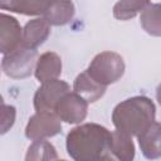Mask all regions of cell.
Wrapping results in <instances>:
<instances>
[{
    "label": "cell",
    "mask_w": 161,
    "mask_h": 161,
    "mask_svg": "<svg viewBox=\"0 0 161 161\" xmlns=\"http://www.w3.org/2000/svg\"><path fill=\"white\" fill-rule=\"evenodd\" d=\"M140 23L147 34L152 36H161V4L148 3L141 13Z\"/></svg>",
    "instance_id": "obj_15"
},
{
    "label": "cell",
    "mask_w": 161,
    "mask_h": 161,
    "mask_svg": "<svg viewBox=\"0 0 161 161\" xmlns=\"http://www.w3.org/2000/svg\"><path fill=\"white\" fill-rule=\"evenodd\" d=\"M36 50L28 49L24 45L18 48L1 59V69L5 75L13 79H23L29 77L36 65Z\"/></svg>",
    "instance_id": "obj_4"
},
{
    "label": "cell",
    "mask_w": 161,
    "mask_h": 161,
    "mask_svg": "<svg viewBox=\"0 0 161 161\" xmlns=\"http://www.w3.org/2000/svg\"><path fill=\"white\" fill-rule=\"evenodd\" d=\"M62 73V59L54 52L43 53L36 62L34 75L40 83L58 79Z\"/></svg>",
    "instance_id": "obj_11"
},
{
    "label": "cell",
    "mask_w": 161,
    "mask_h": 161,
    "mask_svg": "<svg viewBox=\"0 0 161 161\" xmlns=\"http://www.w3.org/2000/svg\"><path fill=\"white\" fill-rule=\"evenodd\" d=\"M74 92L80 96L83 99H86L88 103H93L103 97L106 93V87L98 84L88 73L87 70L79 73L73 83Z\"/></svg>",
    "instance_id": "obj_14"
},
{
    "label": "cell",
    "mask_w": 161,
    "mask_h": 161,
    "mask_svg": "<svg viewBox=\"0 0 161 161\" xmlns=\"http://www.w3.org/2000/svg\"><path fill=\"white\" fill-rule=\"evenodd\" d=\"M15 121V107L13 106H6L3 103V123H1V132L6 133L8 130L14 125Z\"/></svg>",
    "instance_id": "obj_19"
},
{
    "label": "cell",
    "mask_w": 161,
    "mask_h": 161,
    "mask_svg": "<svg viewBox=\"0 0 161 161\" xmlns=\"http://www.w3.org/2000/svg\"><path fill=\"white\" fill-rule=\"evenodd\" d=\"M98 161H117V160H116V158H114V157H113V156H112L109 152H107V153H106V155H104L102 158H99Z\"/></svg>",
    "instance_id": "obj_20"
},
{
    "label": "cell",
    "mask_w": 161,
    "mask_h": 161,
    "mask_svg": "<svg viewBox=\"0 0 161 161\" xmlns=\"http://www.w3.org/2000/svg\"><path fill=\"white\" fill-rule=\"evenodd\" d=\"M62 131L59 117L54 112H36L34 113L25 127V136L31 141H40L53 137Z\"/></svg>",
    "instance_id": "obj_5"
},
{
    "label": "cell",
    "mask_w": 161,
    "mask_h": 161,
    "mask_svg": "<svg viewBox=\"0 0 161 161\" xmlns=\"http://www.w3.org/2000/svg\"><path fill=\"white\" fill-rule=\"evenodd\" d=\"M108 152L117 161H133L135 160V145H133L132 137L117 130L111 132Z\"/></svg>",
    "instance_id": "obj_12"
},
{
    "label": "cell",
    "mask_w": 161,
    "mask_h": 161,
    "mask_svg": "<svg viewBox=\"0 0 161 161\" xmlns=\"http://www.w3.org/2000/svg\"><path fill=\"white\" fill-rule=\"evenodd\" d=\"M150 1H118L113 6V15L118 20H130L148 5Z\"/></svg>",
    "instance_id": "obj_18"
},
{
    "label": "cell",
    "mask_w": 161,
    "mask_h": 161,
    "mask_svg": "<svg viewBox=\"0 0 161 161\" xmlns=\"http://www.w3.org/2000/svg\"><path fill=\"white\" fill-rule=\"evenodd\" d=\"M54 113L60 121L70 125L80 123L88 113V102L78 96L75 92H69L57 103Z\"/></svg>",
    "instance_id": "obj_7"
},
{
    "label": "cell",
    "mask_w": 161,
    "mask_h": 161,
    "mask_svg": "<svg viewBox=\"0 0 161 161\" xmlns=\"http://www.w3.org/2000/svg\"><path fill=\"white\" fill-rule=\"evenodd\" d=\"M111 132L97 123H83L67 135L68 155L74 161H98L108 152Z\"/></svg>",
    "instance_id": "obj_1"
},
{
    "label": "cell",
    "mask_w": 161,
    "mask_h": 161,
    "mask_svg": "<svg viewBox=\"0 0 161 161\" xmlns=\"http://www.w3.org/2000/svg\"><path fill=\"white\" fill-rule=\"evenodd\" d=\"M125 60L114 52L98 53L87 68V73L101 86L106 87L118 82L125 74Z\"/></svg>",
    "instance_id": "obj_3"
},
{
    "label": "cell",
    "mask_w": 161,
    "mask_h": 161,
    "mask_svg": "<svg viewBox=\"0 0 161 161\" xmlns=\"http://www.w3.org/2000/svg\"><path fill=\"white\" fill-rule=\"evenodd\" d=\"M138 145L142 155L148 160L161 157V123L153 122L138 137Z\"/></svg>",
    "instance_id": "obj_10"
},
{
    "label": "cell",
    "mask_w": 161,
    "mask_h": 161,
    "mask_svg": "<svg viewBox=\"0 0 161 161\" xmlns=\"http://www.w3.org/2000/svg\"><path fill=\"white\" fill-rule=\"evenodd\" d=\"M49 1H36V0H9L0 1V8L4 10H10L13 13L23 15H42L44 14Z\"/></svg>",
    "instance_id": "obj_16"
},
{
    "label": "cell",
    "mask_w": 161,
    "mask_h": 161,
    "mask_svg": "<svg viewBox=\"0 0 161 161\" xmlns=\"http://www.w3.org/2000/svg\"><path fill=\"white\" fill-rule=\"evenodd\" d=\"M25 161H58V153L50 142L45 140L33 141L28 147Z\"/></svg>",
    "instance_id": "obj_17"
},
{
    "label": "cell",
    "mask_w": 161,
    "mask_h": 161,
    "mask_svg": "<svg viewBox=\"0 0 161 161\" xmlns=\"http://www.w3.org/2000/svg\"><path fill=\"white\" fill-rule=\"evenodd\" d=\"M155 103L146 96H135L119 102L112 112V122L117 131L138 137L155 122Z\"/></svg>",
    "instance_id": "obj_2"
},
{
    "label": "cell",
    "mask_w": 161,
    "mask_h": 161,
    "mask_svg": "<svg viewBox=\"0 0 161 161\" xmlns=\"http://www.w3.org/2000/svg\"><path fill=\"white\" fill-rule=\"evenodd\" d=\"M70 92V87L62 79H53L36 89L34 94V108L36 112H54L57 103L63 96Z\"/></svg>",
    "instance_id": "obj_6"
},
{
    "label": "cell",
    "mask_w": 161,
    "mask_h": 161,
    "mask_svg": "<svg viewBox=\"0 0 161 161\" xmlns=\"http://www.w3.org/2000/svg\"><path fill=\"white\" fill-rule=\"evenodd\" d=\"M74 13L75 9L72 1H49L42 18L49 25L60 26L68 24L73 19Z\"/></svg>",
    "instance_id": "obj_13"
},
{
    "label": "cell",
    "mask_w": 161,
    "mask_h": 161,
    "mask_svg": "<svg viewBox=\"0 0 161 161\" xmlns=\"http://www.w3.org/2000/svg\"><path fill=\"white\" fill-rule=\"evenodd\" d=\"M50 25L43 19L36 18L28 21L23 29V45L28 49L36 50L49 36Z\"/></svg>",
    "instance_id": "obj_9"
},
{
    "label": "cell",
    "mask_w": 161,
    "mask_h": 161,
    "mask_svg": "<svg viewBox=\"0 0 161 161\" xmlns=\"http://www.w3.org/2000/svg\"><path fill=\"white\" fill-rule=\"evenodd\" d=\"M156 98H157V102L160 103V106H161V83L157 86V88H156Z\"/></svg>",
    "instance_id": "obj_21"
},
{
    "label": "cell",
    "mask_w": 161,
    "mask_h": 161,
    "mask_svg": "<svg viewBox=\"0 0 161 161\" xmlns=\"http://www.w3.org/2000/svg\"><path fill=\"white\" fill-rule=\"evenodd\" d=\"M58 161H65V160H58Z\"/></svg>",
    "instance_id": "obj_22"
},
{
    "label": "cell",
    "mask_w": 161,
    "mask_h": 161,
    "mask_svg": "<svg viewBox=\"0 0 161 161\" xmlns=\"http://www.w3.org/2000/svg\"><path fill=\"white\" fill-rule=\"evenodd\" d=\"M23 45V29L19 21L5 13L0 14V52L6 55Z\"/></svg>",
    "instance_id": "obj_8"
}]
</instances>
